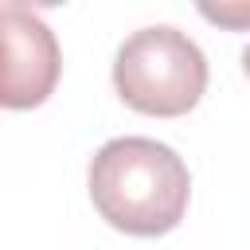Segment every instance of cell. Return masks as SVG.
<instances>
[{"label":"cell","instance_id":"obj_1","mask_svg":"<svg viewBox=\"0 0 250 250\" xmlns=\"http://www.w3.org/2000/svg\"><path fill=\"white\" fill-rule=\"evenodd\" d=\"M94 211L121 234L156 238L180 227L191 199V172L176 148L152 137H113L86 168Z\"/></svg>","mask_w":250,"mask_h":250},{"label":"cell","instance_id":"obj_3","mask_svg":"<svg viewBox=\"0 0 250 250\" xmlns=\"http://www.w3.org/2000/svg\"><path fill=\"white\" fill-rule=\"evenodd\" d=\"M0 31H4V109H31L43 105L59 82L62 55L55 31L20 4H0Z\"/></svg>","mask_w":250,"mask_h":250},{"label":"cell","instance_id":"obj_2","mask_svg":"<svg viewBox=\"0 0 250 250\" xmlns=\"http://www.w3.org/2000/svg\"><path fill=\"white\" fill-rule=\"evenodd\" d=\"M117 98L148 117H180L207 90V55L172 23L133 31L113 55Z\"/></svg>","mask_w":250,"mask_h":250},{"label":"cell","instance_id":"obj_5","mask_svg":"<svg viewBox=\"0 0 250 250\" xmlns=\"http://www.w3.org/2000/svg\"><path fill=\"white\" fill-rule=\"evenodd\" d=\"M242 74H246V78H250V47H246V51H242Z\"/></svg>","mask_w":250,"mask_h":250},{"label":"cell","instance_id":"obj_4","mask_svg":"<svg viewBox=\"0 0 250 250\" xmlns=\"http://www.w3.org/2000/svg\"><path fill=\"white\" fill-rule=\"evenodd\" d=\"M199 16L230 31H250V4H199Z\"/></svg>","mask_w":250,"mask_h":250}]
</instances>
